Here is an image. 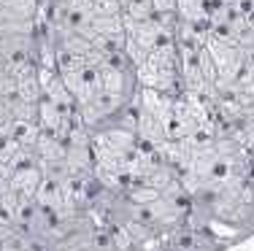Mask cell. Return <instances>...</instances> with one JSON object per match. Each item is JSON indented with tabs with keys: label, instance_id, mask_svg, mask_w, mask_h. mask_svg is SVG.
Masks as SVG:
<instances>
[{
	"label": "cell",
	"instance_id": "obj_1",
	"mask_svg": "<svg viewBox=\"0 0 254 251\" xmlns=\"http://www.w3.org/2000/svg\"><path fill=\"white\" fill-rule=\"evenodd\" d=\"M60 79H63V84L68 87V92L73 95V100L78 105H84L100 89L98 68H89V65H81V68L68 70V73H60Z\"/></svg>",
	"mask_w": 254,
	"mask_h": 251
},
{
	"label": "cell",
	"instance_id": "obj_2",
	"mask_svg": "<svg viewBox=\"0 0 254 251\" xmlns=\"http://www.w3.org/2000/svg\"><path fill=\"white\" fill-rule=\"evenodd\" d=\"M41 178H44V167H41V162L14 167L11 176H8V189L16 192L19 197H35V192H38V187H41Z\"/></svg>",
	"mask_w": 254,
	"mask_h": 251
},
{
	"label": "cell",
	"instance_id": "obj_3",
	"mask_svg": "<svg viewBox=\"0 0 254 251\" xmlns=\"http://www.w3.org/2000/svg\"><path fill=\"white\" fill-rule=\"evenodd\" d=\"M5 133L19 143V146L33 149V143H35V138H38L41 127H38V122H35V119H8Z\"/></svg>",
	"mask_w": 254,
	"mask_h": 251
},
{
	"label": "cell",
	"instance_id": "obj_4",
	"mask_svg": "<svg viewBox=\"0 0 254 251\" xmlns=\"http://www.w3.org/2000/svg\"><path fill=\"white\" fill-rule=\"evenodd\" d=\"M122 14L130 16V19H135V22L152 19V16H154V3H152V0H127Z\"/></svg>",
	"mask_w": 254,
	"mask_h": 251
},
{
	"label": "cell",
	"instance_id": "obj_5",
	"mask_svg": "<svg viewBox=\"0 0 254 251\" xmlns=\"http://www.w3.org/2000/svg\"><path fill=\"white\" fill-rule=\"evenodd\" d=\"M114 14H122L119 0H92V16H114Z\"/></svg>",
	"mask_w": 254,
	"mask_h": 251
},
{
	"label": "cell",
	"instance_id": "obj_6",
	"mask_svg": "<svg viewBox=\"0 0 254 251\" xmlns=\"http://www.w3.org/2000/svg\"><path fill=\"white\" fill-rule=\"evenodd\" d=\"M154 14H176V0H152Z\"/></svg>",
	"mask_w": 254,
	"mask_h": 251
},
{
	"label": "cell",
	"instance_id": "obj_7",
	"mask_svg": "<svg viewBox=\"0 0 254 251\" xmlns=\"http://www.w3.org/2000/svg\"><path fill=\"white\" fill-rule=\"evenodd\" d=\"M119 3H122V8H125V3H127V0H119Z\"/></svg>",
	"mask_w": 254,
	"mask_h": 251
},
{
	"label": "cell",
	"instance_id": "obj_8",
	"mask_svg": "<svg viewBox=\"0 0 254 251\" xmlns=\"http://www.w3.org/2000/svg\"><path fill=\"white\" fill-rule=\"evenodd\" d=\"M0 251H3V246H0Z\"/></svg>",
	"mask_w": 254,
	"mask_h": 251
}]
</instances>
